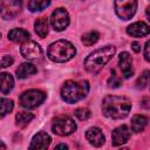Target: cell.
Masks as SVG:
<instances>
[{
	"label": "cell",
	"mask_w": 150,
	"mask_h": 150,
	"mask_svg": "<svg viewBox=\"0 0 150 150\" xmlns=\"http://www.w3.org/2000/svg\"><path fill=\"white\" fill-rule=\"evenodd\" d=\"M131 109V102L125 96L109 95L102 101V112L111 120H122L128 116Z\"/></svg>",
	"instance_id": "cell-1"
},
{
	"label": "cell",
	"mask_w": 150,
	"mask_h": 150,
	"mask_svg": "<svg viewBox=\"0 0 150 150\" xmlns=\"http://www.w3.org/2000/svg\"><path fill=\"white\" fill-rule=\"evenodd\" d=\"M116 47L108 45L101 48H97L96 50L91 52L84 60V68L89 73L96 74L98 73L115 55Z\"/></svg>",
	"instance_id": "cell-2"
},
{
	"label": "cell",
	"mask_w": 150,
	"mask_h": 150,
	"mask_svg": "<svg viewBox=\"0 0 150 150\" xmlns=\"http://www.w3.org/2000/svg\"><path fill=\"white\" fill-rule=\"evenodd\" d=\"M89 93L88 81H66L61 88V98L67 103H75L81 101Z\"/></svg>",
	"instance_id": "cell-3"
},
{
	"label": "cell",
	"mask_w": 150,
	"mask_h": 150,
	"mask_svg": "<svg viewBox=\"0 0 150 150\" xmlns=\"http://www.w3.org/2000/svg\"><path fill=\"white\" fill-rule=\"evenodd\" d=\"M76 54L74 45L67 40H57L49 45L47 49V55L53 62L62 63L71 60Z\"/></svg>",
	"instance_id": "cell-4"
},
{
	"label": "cell",
	"mask_w": 150,
	"mask_h": 150,
	"mask_svg": "<svg viewBox=\"0 0 150 150\" xmlns=\"http://www.w3.org/2000/svg\"><path fill=\"white\" fill-rule=\"evenodd\" d=\"M45 100H46V94L42 90L29 89V90L23 91L20 95L19 102H20L21 107H23L26 109H33V108H36L40 104H42Z\"/></svg>",
	"instance_id": "cell-5"
},
{
	"label": "cell",
	"mask_w": 150,
	"mask_h": 150,
	"mask_svg": "<svg viewBox=\"0 0 150 150\" xmlns=\"http://www.w3.org/2000/svg\"><path fill=\"white\" fill-rule=\"evenodd\" d=\"M76 123L68 116H59L52 124V130L59 136H68L76 130Z\"/></svg>",
	"instance_id": "cell-6"
},
{
	"label": "cell",
	"mask_w": 150,
	"mask_h": 150,
	"mask_svg": "<svg viewBox=\"0 0 150 150\" xmlns=\"http://www.w3.org/2000/svg\"><path fill=\"white\" fill-rule=\"evenodd\" d=\"M115 12L122 20H130L137 9V0H115Z\"/></svg>",
	"instance_id": "cell-7"
},
{
	"label": "cell",
	"mask_w": 150,
	"mask_h": 150,
	"mask_svg": "<svg viewBox=\"0 0 150 150\" xmlns=\"http://www.w3.org/2000/svg\"><path fill=\"white\" fill-rule=\"evenodd\" d=\"M69 22H70L69 13L62 7L56 8L50 15V25L57 32L64 30L69 26Z\"/></svg>",
	"instance_id": "cell-8"
},
{
	"label": "cell",
	"mask_w": 150,
	"mask_h": 150,
	"mask_svg": "<svg viewBox=\"0 0 150 150\" xmlns=\"http://www.w3.org/2000/svg\"><path fill=\"white\" fill-rule=\"evenodd\" d=\"M22 8V0H2L1 2V16L5 20L15 18Z\"/></svg>",
	"instance_id": "cell-9"
},
{
	"label": "cell",
	"mask_w": 150,
	"mask_h": 150,
	"mask_svg": "<svg viewBox=\"0 0 150 150\" xmlns=\"http://www.w3.org/2000/svg\"><path fill=\"white\" fill-rule=\"evenodd\" d=\"M20 53L27 60H36L42 55V48L38 42L27 40L21 45Z\"/></svg>",
	"instance_id": "cell-10"
},
{
	"label": "cell",
	"mask_w": 150,
	"mask_h": 150,
	"mask_svg": "<svg viewBox=\"0 0 150 150\" xmlns=\"http://www.w3.org/2000/svg\"><path fill=\"white\" fill-rule=\"evenodd\" d=\"M130 136H131V131L127 125L123 124V125H120V127L115 128L112 130V134H111L112 145L118 146V145H122V144L127 143L129 141Z\"/></svg>",
	"instance_id": "cell-11"
},
{
	"label": "cell",
	"mask_w": 150,
	"mask_h": 150,
	"mask_svg": "<svg viewBox=\"0 0 150 150\" xmlns=\"http://www.w3.org/2000/svg\"><path fill=\"white\" fill-rule=\"evenodd\" d=\"M118 66L122 70V74L124 79H129L134 75V68H132V59L128 52H122L118 56Z\"/></svg>",
	"instance_id": "cell-12"
},
{
	"label": "cell",
	"mask_w": 150,
	"mask_h": 150,
	"mask_svg": "<svg viewBox=\"0 0 150 150\" xmlns=\"http://www.w3.org/2000/svg\"><path fill=\"white\" fill-rule=\"evenodd\" d=\"M52 142V138L50 136L45 132V131H40L38 134H35L30 141V144H29V149H47L49 146Z\"/></svg>",
	"instance_id": "cell-13"
},
{
	"label": "cell",
	"mask_w": 150,
	"mask_h": 150,
	"mask_svg": "<svg viewBox=\"0 0 150 150\" xmlns=\"http://www.w3.org/2000/svg\"><path fill=\"white\" fill-rule=\"evenodd\" d=\"M86 138L94 146H101L105 142V138H104V135H103L102 130L100 128H97V127L89 128L87 130V132H86Z\"/></svg>",
	"instance_id": "cell-14"
},
{
	"label": "cell",
	"mask_w": 150,
	"mask_h": 150,
	"mask_svg": "<svg viewBox=\"0 0 150 150\" xmlns=\"http://www.w3.org/2000/svg\"><path fill=\"white\" fill-rule=\"evenodd\" d=\"M127 33L132 38H142L150 33V27L143 21H137L128 26Z\"/></svg>",
	"instance_id": "cell-15"
},
{
	"label": "cell",
	"mask_w": 150,
	"mask_h": 150,
	"mask_svg": "<svg viewBox=\"0 0 150 150\" xmlns=\"http://www.w3.org/2000/svg\"><path fill=\"white\" fill-rule=\"evenodd\" d=\"M8 39L13 42H18V43H23L29 39V33L22 28H14L12 30L8 32Z\"/></svg>",
	"instance_id": "cell-16"
},
{
	"label": "cell",
	"mask_w": 150,
	"mask_h": 150,
	"mask_svg": "<svg viewBox=\"0 0 150 150\" xmlns=\"http://www.w3.org/2000/svg\"><path fill=\"white\" fill-rule=\"evenodd\" d=\"M38 71L36 67L32 63H28V62H23L19 66V68L16 69V77L18 79H26L28 76H32L34 75L35 73Z\"/></svg>",
	"instance_id": "cell-17"
},
{
	"label": "cell",
	"mask_w": 150,
	"mask_h": 150,
	"mask_svg": "<svg viewBox=\"0 0 150 150\" xmlns=\"http://www.w3.org/2000/svg\"><path fill=\"white\" fill-rule=\"evenodd\" d=\"M148 117L144 115H135L131 118V130L134 132H141L148 125Z\"/></svg>",
	"instance_id": "cell-18"
},
{
	"label": "cell",
	"mask_w": 150,
	"mask_h": 150,
	"mask_svg": "<svg viewBox=\"0 0 150 150\" xmlns=\"http://www.w3.org/2000/svg\"><path fill=\"white\" fill-rule=\"evenodd\" d=\"M34 29L35 33L40 36V38H46L49 30V25H48V20L46 18H39L36 19V21L34 22Z\"/></svg>",
	"instance_id": "cell-19"
},
{
	"label": "cell",
	"mask_w": 150,
	"mask_h": 150,
	"mask_svg": "<svg viewBox=\"0 0 150 150\" xmlns=\"http://www.w3.org/2000/svg\"><path fill=\"white\" fill-rule=\"evenodd\" d=\"M1 94L9 93L14 87V79L8 73H1Z\"/></svg>",
	"instance_id": "cell-20"
},
{
	"label": "cell",
	"mask_w": 150,
	"mask_h": 150,
	"mask_svg": "<svg viewBox=\"0 0 150 150\" xmlns=\"http://www.w3.org/2000/svg\"><path fill=\"white\" fill-rule=\"evenodd\" d=\"M50 5V0H28V9L30 12H41Z\"/></svg>",
	"instance_id": "cell-21"
},
{
	"label": "cell",
	"mask_w": 150,
	"mask_h": 150,
	"mask_svg": "<svg viewBox=\"0 0 150 150\" xmlns=\"http://www.w3.org/2000/svg\"><path fill=\"white\" fill-rule=\"evenodd\" d=\"M33 118H34V115L28 111H20L15 115V122H16V125H19V127L27 125Z\"/></svg>",
	"instance_id": "cell-22"
},
{
	"label": "cell",
	"mask_w": 150,
	"mask_h": 150,
	"mask_svg": "<svg viewBox=\"0 0 150 150\" xmlns=\"http://www.w3.org/2000/svg\"><path fill=\"white\" fill-rule=\"evenodd\" d=\"M98 39H100L98 32H96V30H90V32H88V33H86V34L82 35L81 41H82V43L86 45V46H93L94 43H96V42L98 41Z\"/></svg>",
	"instance_id": "cell-23"
},
{
	"label": "cell",
	"mask_w": 150,
	"mask_h": 150,
	"mask_svg": "<svg viewBox=\"0 0 150 150\" xmlns=\"http://www.w3.org/2000/svg\"><path fill=\"white\" fill-rule=\"evenodd\" d=\"M0 103H1V117H5L8 112H11V111L13 110L14 103H13L12 100H9V98H4V97L1 98Z\"/></svg>",
	"instance_id": "cell-24"
},
{
	"label": "cell",
	"mask_w": 150,
	"mask_h": 150,
	"mask_svg": "<svg viewBox=\"0 0 150 150\" xmlns=\"http://www.w3.org/2000/svg\"><path fill=\"white\" fill-rule=\"evenodd\" d=\"M149 80H150V70H144L142 73V75L136 81V88H138V89L145 88L146 84L149 83Z\"/></svg>",
	"instance_id": "cell-25"
},
{
	"label": "cell",
	"mask_w": 150,
	"mask_h": 150,
	"mask_svg": "<svg viewBox=\"0 0 150 150\" xmlns=\"http://www.w3.org/2000/svg\"><path fill=\"white\" fill-rule=\"evenodd\" d=\"M121 83H122L121 79L116 75L115 70H112L111 71V76L108 79V87L109 88H118L121 86Z\"/></svg>",
	"instance_id": "cell-26"
},
{
	"label": "cell",
	"mask_w": 150,
	"mask_h": 150,
	"mask_svg": "<svg viewBox=\"0 0 150 150\" xmlns=\"http://www.w3.org/2000/svg\"><path fill=\"white\" fill-rule=\"evenodd\" d=\"M75 116L81 121H86L90 117V110L87 108H79L75 110Z\"/></svg>",
	"instance_id": "cell-27"
},
{
	"label": "cell",
	"mask_w": 150,
	"mask_h": 150,
	"mask_svg": "<svg viewBox=\"0 0 150 150\" xmlns=\"http://www.w3.org/2000/svg\"><path fill=\"white\" fill-rule=\"evenodd\" d=\"M13 62H14V60H13L9 55H4V56L1 57V67H2V68H6V67H8V66H12Z\"/></svg>",
	"instance_id": "cell-28"
},
{
	"label": "cell",
	"mask_w": 150,
	"mask_h": 150,
	"mask_svg": "<svg viewBox=\"0 0 150 150\" xmlns=\"http://www.w3.org/2000/svg\"><path fill=\"white\" fill-rule=\"evenodd\" d=\"M144 59L150 62V40L146 41L145 46H144Z\"/></svg>",
	"instance_id": "cell-29"
},
{
	"label": "cell",
	"mask_w": 150,
	"mask_h": 150,
	"mask_svg": "<svg viewBox=\"0 0 150 150\" xmlns=\"http://www.w3.org/2000/svg\"><path fill=\"white\" fill-rule=\"evenodd\" d=\"M131 48H132V50L135 53H139L141 52V45L138 42H132L131 43Z\"/></svg>",
	"instance_id": "cell-30"
},
{
	"label": "cell",
	"mask_w": 150,
	"mask_h": 150,
	"mask_svg": "<svg viewBox=\"0 0 150 150\" xmlns=\"http://www.w3.org/2000/svg\"><path fill=\"white\" fill-rule=\"evenodd\" d=\"M143 102H145V103H148V104H143L142 107H143V108L149 109V108H150V98H144V100H143Z\"/></svg>",
	"instance_id": "cell-31"
},
{
	"label": "cell",
	"mask_w": 150,
	"mask_h": 150,
	"mask_svg": "<svg viewBox=\"0 0 150 150\" xmlns=\"http://www.w3.org/2000/svg\"><path fill=\"white\" fill-rule=\"evenodd\" d=\"M68 146L66 145V144H59V145H56L55 146V149H67Z\"/></svg>",
	"instance_id": "cell-32"
},
{
	"label": "cell",
	"mask_w": 150,
	"mask_h": 150,
	"mask_svg": "<svg viewBox=\"0 0 150 150\" xmlns=\"http://www.w3.org/2000/svg\"><path fill=\"white\" fill-rule=\"evenodd\" d=\"M145 14H146V18H148V20L150 21V7H148V8H146V11H145Z\"/></svg>",
	"instance_id": "cell-33"
}]
</instances>
